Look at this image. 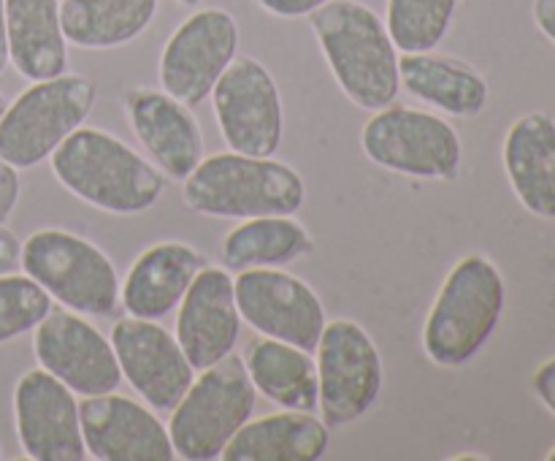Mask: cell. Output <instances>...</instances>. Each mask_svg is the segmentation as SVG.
<instances>
[{"mask_svg":"<svg viewBox=\"0 0 555 461\" xmlns=\"http://www.w3.org/2000/svg\"><path fill=\"white\" fill-rule=\"evenodd\" d=\"M309 25L336 85L358 108L377 112L399 98V49L379 14L358 0H331L309 14Z\"/></svg>","mask_w":555,"mask_h":461,"instance_id":"2","label":"cell"},{"mask_svg":"<svg viewBox=\"0 0 555 461\" xmlns=\"http://www.w3.org/2000/svg\"><path fill=\"white\" fill-rule=\"evenodd\" d=\"M504 171L520 204L555 220V119L529 112L509 125L502 146Z\"/></svg>","mask_w":555,"mask_h":461,"instance_id":"20","label":"cell"},{"mask_svg":"<svg viewBox=\"0 0 555 461\" xmlns=\"http://www.w3.org/2000/svg\"><path fill=\"white\" fill-rule=\"evenodd\" d=\"M206 266L201 249L188 242H157L141 249L139 258L130 264L122 285H119V304L133 318L160 320L168 318L188 287Z\"/></svg>","mask_w":555,"mask_h":461,"instance_id":"19","label":"cell"},{"mask_svg":"<svg viewBox=\"0 0 555 461\" xmlns=\"http://www.w3.org/2000/svg\"><path fill=\"white\" fill-rule=\"evenodd\" d=\"M314 249V239L293 215L242 220L222 236L220 260L228 271L285 269Z\"/></svg>","mask_w":555,"mask_h":461,"instance_id":"25","label":"cell"},{"mask_svg":"<svg viewBox=\"0 0 555 461\" xmlns=\"http://www.w3.org/2000/svg\"><path fill=\"white\" fill-rule=\"evenodd\" d=\"M20 266L70 312L85 318L117 312L122 285L117 266L87 236L65 228H38L22 242Z\"/></svg>","mask_w":555,"mask_h":461,"instance_id":"5","label":"cell"},{"mask_svg":"<svg viewBox=\"0 0 555 461\" xmlns=\"http://www.w3.org/2000/svg\"><path fill=\"white\" fill-rule=\"evenodd\" d=\"M547 459H551V461H555V448L551 450V453H547Z\"/></svg>","mask_w":555,"mask_h":461,"instance_id":"37","label":"cell"},{"mask_svg":"<svg viewBox=\"0 0 555 461\" xmlns=\"http://www.w3.org/2000/svg\"><path fill=\"white\" fill-rule=\"evenodd\" d=\"M5 106H9V103H5V98H3V92H0V117H3V112H5Z\"/></svg>","mask_w":555,"mask_h":461,"instance_id":"35","label":"cell"},{"mask_svg":"<svg viewBox=\"0 0 555 461\" xmlns=\"http://www.w3.org/2000/svg\"><path fill=\"white\" fill-rule=\"evenodd\" d=\"M401 87L450 117H477L488 103L486 76L450 54L415 52L399 57Z\"/></svg>","mask_w":555,"mask_h":461,"instance_id":"23","label":"cell"},{"mask_svg":"<svg viewBox=\"0 0 555 461\" xmlns=\"http://www.w3.org/2000/svg\"><path fill=\"white\" fill-rule=\"evenodd\" d=\"M361 150L374 166L415 179H455L464 157L459 130L448 119L401 103H388L369 117Z\"/></svg>","mask_w":555,"mask_h":461,"instance_id":"8","label":"cell"},{"mask_svg":"<svg viewBox=\"0 0 555 461\" xmlns=\"http://www.w3.org/2000/svg\"><path fill=\"white\" fill-rule=\"evenodd\" d=\"M459 0H388L385 27L401 54L431 52L453 25Z\"/></svg>","mask_w":555,"mask_h":461,"instance_id":"27","label":"cell"},{"mask_svg":"<svg viewBox=\"0 0 555 461\" xmlns=\"http://www.w3.org/2000/svg\"><path fill=\"white\" fill-rule=\"evenodd\" d=\"M255 390L282 410L318 412L320 385L312 353L291 342L260 336L242 353Z\"/></svg>","mask_w":555,"mask_h":461,"instance_id":"24","label":"cell"},{"mask_svg":"<svg viewBox=\"0 0 555 461\" xmlns=\"http://www.w3.org/2000/svg\"><path fill=\"white\" fill-rule=\"evenodd\" d=\"M81 437L87 456L98 461H171L173 453L168 426L152 407L130 396H85L79 405Z\"/></svg>","mask_w":555,"mask_h":461,"instance_id":"16","label":"cell"},{"mask_svg":"<svg viewBox=\"0 0 555 461\" xmlns=\"http://www.w3.org/2000/svg\"><path fill=\"white\" fill-rule=\"evenodd\" d=\"M531 385H534V394L540 396L542 405H545L555 415V356L537 367L534 377H531Z\"/></svg>","mask_w":555,"mask_h":461,"instance_id":"31","label":"cell"},{"mask_svg":"<svg viewBox=\"0 0 555 461\" xmlns=\"http://www.w3.org/2000/svg\"><path fill=\"white\" fill-rule=\"evenodd\" d=\"M160 0H63L65 41L79 49H117L155 22Z\"/></svg>","mask_w":555,"mask_h":461,"instance_id":"26","label":"cell"},{"mask_svg":"<svg viewBox=\"0 0 555 461\" xmlns=\"http://www.w3.org/2000/svg\"><path fill=\"white\" fill-rule=\"evenodd\" d=\"M534 22L542 30V36H547V41L555 43V0H534Z\"/></svg>","mask_w":555,"mask_h":461,"instance_id":"33","label":"cell"},{"mask_svg":"<svg viewBox=\"0 0 555 461\" xmlns=\"http://www.w3.org/2000/svg\"><path fill=\"white\" fill-rule=\"evenodd\" d=\"M222 141L242 155L269 157L280 150L285 112L274 76L260 60L238 57L211 90Z\"/></svg>","mask_w":555,"mask_h":461,"instance_id":"10","label":"cell"},{"mask_svg":"<svg viewBox=\"0 0 555 461\" xmlns=\"http://www.w3.org/2000/svg\"><path fill=\"white\" fill-rule=\"evenodd\" d=\"M233 293L242 320L260 336H274L314 353L328 320L309 282L285 269H244L236 271Z\"/></svg>","mask_w":555,"mask_h":461,"instance_id":"12","label":"cell"},{"mask_svg":"<svg viewBox=\"0 0 555 461\" xmlns=\"http://www.w3.org/2000/svg\"><path fill=\"white\" fill-rule=\"evenodd\" d=\"M238 54V22L225 9L190 14L166 41L157 65L160 87L190 108L204 103Z\"/></svg>","mask_w":555,"mask_h":461,"instance_id":"11","label":"cell"},{"mask_svg":"<svg viewBox=\"0 0 555 461\" xmlns=\"http://www.w3.org/2000/svg\"><path fill=\"white\" fill-rule=\"evenodd\" d=\"M255 390L242 356L201 369L168 418L173 453L184 461L222 459L233 434L255 415Z\"/></svg>","mask_w":555,"mask_h":461,"instance_id":"6","label":"cell"},{"mask_svg":"<svg viewBox=\"0 0 555 461\" xmlns=\"http://www.w3.org/2000/svg\"><path fill=\"white\" fill-rule=\"evenodd\" d=\"M314 353L320 418L328 423V428L361 421L379 399L385 383L383 356L372 334L350 318L331 320L325 323Z\"/></svg>","mask_w":555,"mask_h":461,"instance_id":"9","label":"cell"},{"mask_svg":"<svg viewBox=\"0 0 555 461\" xmlns=\"http://www.w3.org/2000/svg\"><path fill=\"white\" fill-rule=\"evenodd\" d=\"M0 459H3V453H0Z\"/></svg>","mask_w":555,"mask_h":461,"instance_id":"38","label":"cell"},{"mask_svg":"<svg viewBox=\"0 0 555 461\" xmlns=\"http://www.w3.org/2000/svg\"><path fill=\"white\" fill-rule=\"evenodd\" d=\"M52 312V296L27 274H0V345L30 334Z\"/></svg>","mask_w":555,"mask_h":461,"instance_id":"28","label":"cell"},{"mask_svg":"<svg viewBox=\"0 0 555 461\" xmlns=\"http://www.w3.org/2000/svg\"><path fill=\"white\" fill-rule=\"evenodd\" d=\"M9 65V36H5V0H0V74Z\"/></svg>","mask_w":555,"mask_h":461,"instance_id":"34","label":"cell"},{"mask_svg":"<svg viewBox=\"0 0 555 461\" xmlns=\"http://www.w3.org/2000/svg\"><path fill=\"white\" fill-rule=\"evenodd\" d=\"M14 423L22 453L33 461H85L79 399L47 369H27L14 388Z\"/></svg>","mask_w":555,"mask_h":461,"instance_id":"15","label":"cell"},{"mask_svg":"<svg viewBox=\"0 0 555 461\" xmlns=\"http://www.w3.org/2000/svg\"><path fill=\"white\" fill-rule=\"evenodd\" d=\"M331 3V0H258L260 9L280 20H298V16H309L318 11L320 5Z\"/></svg>","mask_w":555,"mask_h":461,"instance_id":"30","label":"cell"},{"mask_svg":"<svg viewBox=\"0 0 555 461\" xmlns=\"http://www.w3.org/2000/svg\"><path fill=\"white\" fill-rule=\"evenodd\" d=\"M504 277L488 255L469 253L450 269L423 325V350L437 367H464L486 347L504 312Z\"/></svg>","mask_w":555,"mask_h":461,"instance_id":"4","label":"cell"},{"mask_svg":"<svg viewBox=\"0 0 555 461\" xmlns=\"http://www.w3.org/2000/svg\"><path fill=\"white\" fill-rule=\"evenodd\" d=\"M328 423L314 412L282 410L249 418L222 450L225 461H318L328 453Z\"/></svg>","mask_w":555,"mask_h":461,"instance_id":"21","label":"cell"},{"mask_svg":"<svg viewBox=\"0 0 555 461\" xmlns=\"http://www.w3.org/2000/svg\"><path fill=\"white\" fill-rule=\"evenodd\" d=\"M20 253L22 242L3 226V222H0V274L16 271V266H20Z\"/></svg>","mask_w":555,"mask_h":461,"instance_id":"32","label":"cell"},{"mask_svg":"<svg viewBox=\"0 0 555 461\" xmlns=\"http://www.w3.org/2000/svg\"><path fill=\"white\" fill-rule=\"evenodd\" d=\"M112 347L117 353L122 380L155 412H171L195 380L193 363L182 345L157 320L128 318L112 325Z\"/></svg>","mask_w":555,"mask_h":461,"instance_id":"14","label":"cell"},{"mask_svg":"<svg viewBox=\"0 0 555 461\" xmlns=\"http://www.w3.org/2000/svg\"><path fill=\"white\" fill-rule=\"evenodd\" d=\"M182 199L193 212L220 220L296 215L307 201L301 174L274 155L217 152L204 157L182 182Z\"/></svg>","mask_w":555,"mask_h":461,"instance_id":"3","label":"cell"},{"mask_svg":"<svg viewBox=\"0 0 555 461\" xmlns=\"http://www.w3.org/2000/svg\"><path fill=\"white\" fill-rule=\"evenodd\" d=\"M20 174L14 166H9L5 161H0V222H9L11 215L16 209V201H20Z\"/></svg>","mask_w":555,"mask_h":461,"instance_id":"29","label":"cell"},{"mask_svg":"<svg viewBox=\"0 0 555 461\" xmlns=\"http://www.w3.org/2000/svg\"><path fill=\"white\" fill-rule=\"evenodd\" d=\"M5 36L9 63L25 79H52L68 68L60 0H5Z\"/></svg>","mask_w":555,"mask_h":461,"instance_id":"22","label":"cell"},{"mask_svg":"<svg viewBox=\"0 0 555 461\" xmlns=\"http://www.w3.org/2000/svg\"><path fill=\"white\" fill-rule=\"evenodd\" d=\"M122 103L130 128L150 152L152 163L168 179L184 182L204 161V130L188 103L155 87H130Z\"/></svg>","mask_w":555,"mask_h":461,"instance_id":"18","label":"cell"},{"mask_svg":"<svg viewBox=\"0 0 555 461\" xmlns=\"http://www.w3.org/2000/svg\"><path fill=\"white\" fill-rule=\"evenodd\" d=\"M49 161L70 195L108 215H141L166 193V174L108 130L81 125Z\"/></svg>","mask_w":555,"mask_h":461,"instance_id":"1","label":"cell"},{"mask_svg":"<svg viewBox=\"0 0 555 461\" xmlns=\"http://www.w3.org/2000/svg\"><path fill=\"white\" fill-rule=\"evenodd\" d=\"M33 353L38 367L68 385L76 396L112 394L122 385L112 340L101 334L85 315L52 309L33 329Z\"/></svg>","mask_w":555,"mask_h":461,"instance_id":"13","label":"cell"},{"mask_svg":"<svg viewBox=\"0 0 555 461\" xmlns=\"http://www.w3.org/2000/svg\"><path fill=\"white\" fill-rule=\"evenodd\" d=\"M179 3H182V5H198L201 0H179Z\"/></svg>","mask_w":555,"mask_h":461,"instance_id":"36","label":"cell"},{"mask_svg":"<svg viewBox=\"0 0 555 461\" xmlns=\"http://www.w3.org/2000/svg\"><path fill=\"white\" fill-rule=\"evenodd\" d=\"M95 108V85L87 76L60 74L33 81L0 117V161L16 171L49 161Z\"/></svg>","mask_w":555,"mask_h":461,"instance_id":"7","label":"cell"},{"mask_svg":"<svg viewBox=\"0 0 555 461\" xmlns=\"http://www.w3.org/2000/svg\"><path fill=\"white\" fill-rule=\"evenodd\" d=\"M242 334V315L225 266H204L177 307L173 336L195 372L231 356Z\"/></svg>","mask_w":555,"mask_h":461,"instance_id":"17","label":"cell"}]
</instances>
